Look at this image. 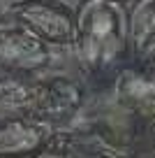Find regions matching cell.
I'll return each instance as SVG.
<instances>
[{
  "label": "cell",
  "instance_id": "obj_1",
  "mask_svg": "<svg viewBox=\"0 0 155 158\" xmlns=\"http://www.w3.org/2000/svg\"><path fill=\"white\" fill-rule=\"evenodd\" d=\"M127 14L109 0H81L70 51L79 77L88 91L111 89L116 77L130 65Z\"/></svg>",
  "mask_w": 155,
  "mask_h": 158
},
{
  "label": "cell",
  "instance_id": "obj_2",
  "mask_svg": "<svg viewBox=\"0 0 155 158\" xmlns=\"http://www.w3.org/2000/svg\"><path fill=\"white\" fill-rule=\"evenodd\" d=\"M86 105L81 79L65 74L42 77L0 70V121L42 118L51 126H67Z\"/></svg>",
  "mask_w": 155,
  "mask_h": 158
},
{
  "label": "cell",
  "instance_id": "obj_3",
  "mask_svg": "<svg viewBox=\"0 0 155 158\" xmlns=\"http://www.w3.org/2000/svg\"><path fill=\"white\" fill-rule=\"evenodd\" d=\"M56 60V49L39 40L14 16L0 14V70L44 74Z\"/></svg>",
  "mask_w": 155,
  "mask_h": 158
},
{
  "label": "cell",
  "instance_id": "obj_4",
  "mask_svg": "<svg viewBox=\"0 0 155 158\" xmlns=\"http://www.w3.org/2000/svg\"><path fill=\"white\" fill-rule=\"evenodd\" d=\"M5 12L54 49H70L72 44L77 10L65 0H14Z\"/></svg>",
  "mask_w": 155,
  "mask_h": 158
},
{
  "label": "cell",
  "instance_id": "obj_5",
  "mask_svg": "<svg viewBox=\"0 0 155 158\" xmlns=\"http://www.w3.org/2000/svg\"><path fill=\"white\" fill-rule=\"evenodd\" d=\"M113 102L125 109L141 133L155 128V68L127 65L111 86Z\"/></svg>",
  "mask_w": 155,
  "mask_h": 158
},
{
  "label": "cell",
  "instance_id": "obj_6",
  "mask_svg": "<svg viewBox=\"0 0 155 158\" xmlns=\"http://www.w3.org/2000/svg\"><path fill=\"white\" fill-rule=\"evenodd\" d=\"M125 151L111 144L97 128H79V126H60L54 130L42 156H123Z\"/></svg>",
  "mask_w": 155,
  "mask_h": 158
},
{
  "label": "cell",
  "instance_id": "obj_7",
  "mask_svg": "<svg viewBox=\"0 0 155 158\" xmlns=\"http://www.w3.org/2000/svg\"><path fill=\"white\" fill-rule=\"evenodd\" d=\"M56 126L42 118H7L0 121V158L42 156Z\"/></svg>",
  "mask_w": 155,
  "mask_h": 158
},
{
  "label": "cell",
  "instance_id": "obj_8",
  "mask_svg": "<svg viewBox=\"0 0 155 158\" xmlns=\"http://www.w3.org/2000/svg\"><path fill=\"white\" fill-rule=\"evenodd\" d=\"M127 47L130 65H155V0H137L127 12Z\"/></svg>",
  "mask_w": 155,
  "mask_h": 158
},
{
  "label": "cell",
  "instance_id": "obj_9",
  "mask_svg": "<svg viewBox=\"0 0 155 158\" xmlns=\"http://www.w3.org/2000/svg\"><path fill=\"white\" fill-rule=\"evenodd\" d=\"M109 2H116V5H132V2H137V0H109Z\"/></svg>",
  "mask_w": 155,
  "mask_h": 158
},
{
  "label": "cell",
  "instance_id": "obj_10",
  "mask_svg": "<svg viewBox=\"0 0 155 158\" xmlns=\"http://www.w3.org/2000/svg\"><path fill=\"white\" fill-rule=\"evenodd\" d=\"M153 68H155V65H153Z\"/></svg>",
  "mask_w": 155,
  "mask_h": 158
}]
</instances>
